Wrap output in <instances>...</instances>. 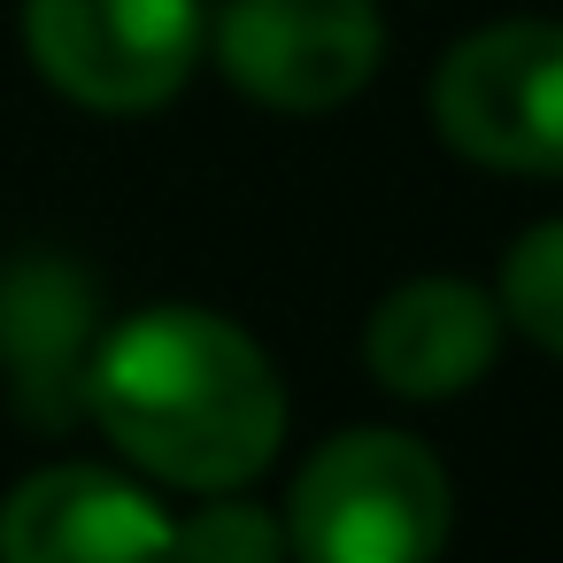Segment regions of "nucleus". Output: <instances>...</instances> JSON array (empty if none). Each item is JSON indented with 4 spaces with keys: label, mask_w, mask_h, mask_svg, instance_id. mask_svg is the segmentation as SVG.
Listing matches in <instances>:
<instances>
[{
    "label": "nucleus",
    "mask_w": 563,
    "mask_h": 563,
    "mask_svg": "<svg viewBox=\"0 0 563 563\" xmlns=\"http://www.w3.org/2000/svg\"><path fill=\"white\" fill-rule=\"evenodd\" d=\"M386 9L378 0H217L209 63L263 117H332L371 93L386 70Z\"/></svg>",
    "instance_id": "nucleus-5"
},
{
    "label": "nucleus",
    "mask_w": 563,
    "mask_h": 563,
    "mask_svg": "<svg viewBox=\"0 0 563 563\" xmlns=\"http://www.w3.org/2000/svg\"><path fill=\"white\" fill-rule=\"evenodd\" d=\"M170 563H286V525L247 486L194 494V509L170 525Z\"/></svg>",
    "instance_id": "nucleus-10"
},
{
    "label": "nucleus",
    "mask_w": 563,
    "mask_h": 563,
    "mask_svg": "<svg viewBox=\"0 0 563 563\" xmlns=\"http://www.w3.org/2000/svg\"><path fill=\"white\" fill-rule=\"evenodd\" d=\"M101 294L70 255H9L0 263V378L24 424H78L86 363L101 340Z\"/></svg>",
    "instance_id": "nucleus-8"
},
{
    "label": "nucleus",
    "mask_w": 563,
    "mask_h": 563,
    "mask_svg": "<svg viewBox=\"0 0 563 563\" xmlns=\"http://www.w3.org/2000/svg\"><path fill=\"white\" fill-rule=\"evenodd\" d=\"M170 525L117 463H40L0 494V563H170Z\"/></svg>",
    "instance_id": "nucleus-6"
},
{
    "label": "nucleus",
    "mask_w": 563,
    "mask_h": 563,
    "mask_svg": "<svg viewBox=\"0 0 563 563\" xmlns=\"http://www.w3.org/2000/svg\"><path fill=\"white\" fill-rule=\"evenodd\" d=\"M278 525L286 563H440L455 532V478L432 440L401 424H347L301 455Z\"/></svg>",
    "instance_id": "nucleus-2"
},
{
    "label": "nucleus",
    "mask_w": 563,
    "mask_h": 563,
    "mask_svg": "<svg viewBox=\"0 0 563 563\" xmlns=\"http://www.w3.org/2000/svg\"><path fill=\"white\" fill-rule=\"evenodd\" d=\"M509 324L494 309V286L455 278V271H417L401 286H386L363 317V371L371 386H386L409 409L455 401L471 394L494 355H501Z\"/></svg>",
    "instance_id": "nucleus-7"
},
{
    "label": "nucleus",
    "mask_w": 563,
    "mask_h": 563,
    "mask_svg": "<svg viewBox=\"0 0 563 563\" xmlns=\"http://www.w3.org/2000/svg\"><path fill=\"white\" fill-rule=\"evenodd\" d=\"M432 140L494 178H563V16H494L424 78Z\"/></svg>",
    "instance_id": "nucleus-4"
},
{
    "label": "nucleus",
    "mask_w": 563,
    "mask_h": 563,
    "mask_svg": "<svg viewBox=\"0 0 563 563\" xmlns=\"http://www.w3.org/2000/svg\"><path fill=\"white\" fill-rule=\"evenodd\" d=\"M494 309L517 340H532L540 355L563 363V217H540L501 247Z\"/></svg>",
    "instance_id": "nucleus-9"
},
{
    "label": "nucleus",
    "mask_w": 563,
    "mask_h": 563,
    "mask_svg": "<svg viewBox=\"0 0 563 563\" xmlns=\"http://www.w3.org/2000/svg\"><path fill=\"white\" fill-rule=\"evenodd\" d=\"M78 417L124 455L132 478L178 494L255 486L294 424L271 347L201 301H147L101 324Z\"/></svg>",
    "instance_id": "nucleus-1"
},
{
    "label": "nucleus",
    "mask_w": 563,
    "mask_h": 563,
    "mask_svg": "<svg viewBox=\"0 0 563 563\" xmlns=\"http://www.w3.org/2000/svg\"><path fill=\"white\" fill-rule=\"evenodd\" d=\"M24 63L78 117H163L209 63V0H16Z\"/></svg>",
    "instance_id": "nucleus-3"
}]
</instances>
